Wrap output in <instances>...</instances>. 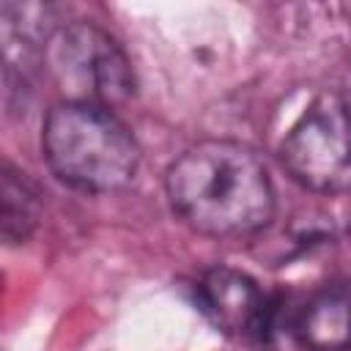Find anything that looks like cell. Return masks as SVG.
Here are the masks:
<instances>
[{
  "label": "cell",
  "mask_w": 351,
  "mask_h": 351,
  "mask_svg": "<svg viewBox=\"0 0 351 351\" xmlns=\"http://www.w3.org/2000/svg\"><path fill=\"white\" fill-rule=\"evenodd\" d=\"M173 211L214 239L250 236L274 217V186L261 156L236 140L189 145L165 176Z\"/></svg>",
  "instance_id": "6da1fadb"
},
{
  "label": "cell",
  "mask_w": 351,
  "mask_h": 351,
  "mask_svg": "<svg viewBox=\"0 0 351 351\" xmlns=\"http://www.w3.org/2000/svg\"><path fill=\"white\" fill-rule=\"evenodd\" d=\"M41 217L38 189L11 162L3 165L0 176V233L5 244H22L33 236Z\"/></svg>",
  "instance_id": "52a82bcc"
},
{
  "label": "cell",
  "mask_w": 351,
  "mask_h": 351,
  "mask_svg": "<svg viewBox=\"0 0 351 351\" xmlns=\"http://www.w3.org/2000/svg\"><path fill=\"white\" fill-rule=\"evenodd\" d=\"M293 335L304 351L351 348V291L332 285L315 291L293 321Z\"/></svg>",
  "instance_id": "8992f818"
},
{
  "label": "cell",
  "mask_w": 351,
  "mask_h": 351,
  "mask_svg": "<svg viewBox=\"0 0 351 351\" xmlns=\"http://www.w3.org/2000/svg\"><path fill=\"white\" fill-rule=\"evenodd\" d=\"M47 69L66 101L112 110L134 96V71L121 44L93 22H69L44 41Z\"/></svg>",
  "instance_id": "3957f363"
},
{
  "label": "cell",
  "mask_w": 351,
  "mask_h": 351,
  "mask_svg": "<svg viewBox=\"0 0 351 351\" xmlns=\"http://www.w3.org/2000/svg\"><path fill=\"white\" fill-rule=\"evenodd\" d=\"M49 170L80 192H118L140 167V145L129 126L107 107L58 101L41 129Z\"/></svg>",
  "instance_id": "7a4b0ae2"
},
{
  "label": "cell",
  "mask_w": 351,
  "mask_h": 351,
  "mask_svg": "<svg viewBox=\"0 0 351 351\" xmlns=\"http://www.w3.org/2000/svg\"><path fill=\"white\" fill-rule=\"evenodd\" d=\"M195 302L200 313L230 337L266 343L274 332V302L239 269L214 266L203 271L195 285Z\"/></svg>",
  "instance_id": "5b68a950"
},
{
  "label": "cell",
  "mask_w": 351,
  "mask_h": 351,
  "mask_svg": "<svg viewBox=\"0 0 351 351\" xmlns=\"http://www.w3.org/2000/svg\"><path fill=\"white\" fill-rule=\"evenodd\" d=\"M288 176L313 192L351 186V110L343 90L318 93L280 145Z\"/></svg>",
  "instance_id": "277c9868"
},
{
  "label": "cell",
  "mask_w": 351,
  "mask_h": 351,
  "mask_svg": "<svg viewBox=\"0 0 351 351\" xmlns=\"http://www.w3.org/2000/svg\"><path fill=\"white\" fill-rule=\"evenodd\" d=\"M343 99H346V104H348V110H351V80H348V85L343 88Z\"/></svg>",
  "instance_id": "ba28073f"
}]
</instances>
